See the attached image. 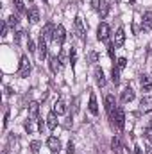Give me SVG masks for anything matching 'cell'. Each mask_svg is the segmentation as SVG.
<instances>
[{
    "label": "cell",
    "mask_w": 152,
    "mask_h": 154,
    "mask_svg": "<svg viewBox=\"0 0 152 154\" xmlns=\"http://www.w3.org/2000/svg\"><path fill=\"white\" fill-rule=\"evenodd\" d=\"M88 61H90V63H97V61H99V54L91 50V52L88 54Z\"/></svg>",
    "instance_id": "28"
},
{
    "label": "cell",
    "mask_w": 152,
    "mask_h": 154,
    "mask_svg": "<svg viewBox=\"0 0 152 154\" xmlns=\"http://www.w3.org/2000/svg\"><path fill=\"white\" fill-rule=\"evenodd\" d=\"M113 43H114V47H122V45L125 43V31H123L122 27L114 32V41Z\"/></svg>",
    "instance_id": "15"
},
{
    "label": "cell",
    "mask_w": 152,
    "mask_h": 154,
    "mask_svg": "<svg viewBox=\"0 0 152 154\" xmlns=\"http://www.w3.org/2000/svg\"><path fill=\"white\" fill-rule=\"evenodd\" d=\"M134 97H136V93H134V90L132 88H125L123 91H122V97H120V100L123 102V104H127V102H132L134 100Z\"/></svg>",
    "instance_id": "10"
},
{
    "label": "cell",
    "mask_w": 152,
    "mask_h": 154,
    "mask_svg": "<svg viewBox=\"0 0 152 154\" xmlns=\"http://www.w3.org/2000/svg\"><path fill=\"white\" fill-rule=\"evenodd\" d=\"M104 106H106V111H108V115L111 118L114 115V111H116V99H114V95H106Z\"/></svg>",
    "instance_id": "4"
},
{
    "label": "cell",
    "mask_w": 152,
    "mask_h": 154,
    "mask_svg": "<svg viewBox=\"0 0 152 154\" xmlns=\"http://www.w3.org/2000/svg\"><path fill=\"white\" fill-rule=\"evenodd\" d=\"M65 39H66V31H65V27H63V25H57L56 31H54V41L61 47V45L65 43Z\"/></svg>",
    "instance_id": "6"
},
{
    "label": "cell",
    "mask_w": 152,
    "mask_h": 154,
    "mask_svg": "<svg viewBox=\"0 0 152 154\" xmlns=\"http://www.w3.org/2000/svg\"><path fill=\"white\" fill-rule=\"evenodd\" d=\"M75 59H77L75 48H72V50H70V65H72V66H74V65H75Z\"/></svg>",
    "instance_id": "30"
},
{
    "label": "cell",
    "mask_w": 152,
    "mask_h": 154,
    "mask_svg": "<svg viewBox=\"0 0 152 154\" xmlns=\"http://www.w3.org/2000/svg\"><path fill=\"white\" fill-rule=\"evenodd\" d=\"M111 147H113V151L116 154L123 152V147H122V143H120V140H118V138H113V140H111Z\"/></svg>",
    "instance_id": "23"
},
{
    "label": "cell",
    "mask_w": 152,
    "mask_h": 154,
    "mask_svg": "<svg viewBox=\"0 0 152 154\" xmlns=\"http://www.w3.org/2000/svg\"><path fill=\"white\" fill-rule=\"evenodd\" d=\"M7 120H9V111H5L4 115V127H7Z\"/></svg>",
    "instance_id": "37"
},
{
    "label": "cell",
    "mask_w": 152,
    "mask_h": 154,
    "mask_svg": "<svg viewBox=\"0 0 152 154\" xmlns=\"http://www.w3.org/2000/svg\"><path fill=\"white\" fill-rule=\"evenodd\" d=\"M47 147H48L52 152H59V151H61V140L56 138V136H48V138H47Z\"/></svg>",
    "instance_id": "7"
},
{
    "label": "cell",
    "mask_w": 152,
    "mask_h": 154,
    "mask_svg": "<svg viewBox=\"0 0 152 154\" xmlns=\"http://www.w3.org/2000/svg\"><path fill=\"white\" fill-rule=\"evenodd\" d=\"M48 66H50L52 74H57L59 68H61V59L57 56H48Z\"/></svg>",
    "instance_id": "9"
},
{
    "label": "cell",
    "mask_w": 152,
    "mask_h": 154,
    "mask_svg": "<svg viewBox=\"0 0 152 154\" xmlns=\"http://www.w3.org/2000/svg\"><path fill=\"white\" fill-rule=\"evenodd\" d=\"M27 18H29L31 23H38L39 22V9L36 5H31V9H29V13H27Z\"/></svg>",
    "instance_id": "13"
},
{
    "label": "cell",
    "mask_w": 152,
    "mask_h": 154,
    "mask_svg": "<svg viewBox=\"0 0 152 154\" xmlns=\"http://www.w3.org/2000/svg\"><path fill=\"white\" fill-rule=\"evenodd\" d=\"M91 5H93V9L100 11V0H91Z\"/></svg>",
    "instance_id": "35"
},
{
    "label": "cell",
    "mask_w": 152,
    "mask_h": 154,
    "mask_svg": "<svg viewBox=\"0 0 152 154\" xmlns=\"http://www.w3.org/2000/svg\"><path fill=\"white\" fill-rule=\"evenodd\" d=\"M129 2H131V4H134V2H136V0H129Z\"/></svg>",
    "instance_id": "40"
},
{
    "label": "cell",
    "mask_w": 152,
    "mask_h": 154,
    "mask_svg": "<svg viewBox=\"0 0 152 154\" xmlns=\"http://www.w3.org/2000/svg\"><path fill=\"white\" fill-rule=\"evenodd\" d=\"M116 66H118L120 70H123V68L127 66V59H125V57H120V59L116 61Z\"/></svg>",
    "instance_id": "29"
},
{
    "label": "cell",
    "mask_w": 152,
    "mask_h": 154,
    "mask_svg": "<svg viewBox=\"0 0 152 154\" xmlns=\"http://www.w3.org/2000/svg\"><path fill=\"white\" fill-rule=\"evenodd\" d=\"M140 84H141V90H143V91H150L152 90V79L150 77L143 75L140 79Z\"/></svg>",
    "instance_id": "19"
},
{
    "label": "cell",
    "mask_w": 152,
    "mask_h": 154,
    "mask_svg": "<svg viewBox=\"0 0 152 154\" xmlns=\"http://www.w3.org/2000/svg\"><path fill=\"white\" fill-rule=\"evenodd\" d=\"M134 152H136V154H143V152H141V149H140V147H134Z\"/></svg>",
    "instance_id": "39"
},
{
    "label": "cell",
    "mask_w": 152,
    "mask_h": 154,
    "mask_svg": "<svg viewBox=\"0 0 152 154\" xmlns=\"http://www.w3.org/2000/svg\"><path fill=\"white\" fill-rule=\"evenodd\" d=\"M54 31H56V27H54L52 23H47V25L41 29V34H39V36H43L47 41H50V39H54Z\"/></svg>",
    "instance_id": "11"
},
{
    "label": "cell",
    "mask_w": 152,
    "mask_h": 154,
    "mask_svg": "<svg viewBox=\"0 0 152 154\" xmlns=\"http://www.w3.org/2000/svg\"><path fill=\"white\" fill-rule=\"evenodd\" d=\"M31 151H32V154L39 152V142L38 140H32V142H31Z\"/></svg>",
    "instance_id": "27"
},
{
    "label": "cell",
    "mask_w": 152,
    "mask_h": 154,
    "mask_svg": "<svg viewBox=\"0 0 152 154\" xmlns=\"http://www.w3.org/2000/svg\"><path fill=\"white\" fill-rule=\"evenodd\" d=\"M38 113H39V104L31 102L29 104V118H38Z\"/></svg>",
    "instance_id": "21"
},
{
    "label": "cell",
    "mask_w": 152,
    "mask_h": 154,
    "mask_svg": "<svg viewBox=\"0 0 152 154\" xmlns=\"http://www.w3.org/2000/svg\"><path fill=\"white\" fill-rule=\"evenodd\" d=\"M141 29L143 31H150L152 29V13L150 11H147L143 14V18H141Z\"/></svg>",
    "instance_id": "14"
},
{
    "label": "cell",
    "mask_w": 152,
    "mask_h": 154,
    "mask_svg": "<svg viewBox=\"0 0 152 154\" xmlns=\"http://www.w3.org/2000/svg\"><path fill=\"white\" fill-rule=\"evenodd\" d=\"M66 152H68V154H74V152H75V145H74L72 142L68 143V147H66Z\"/></svg>",
    "instance_id": "34"
},
{
    "label": "cell",
    "mask_w": 152,
    "mask_h": 154,
    "mask_svg": "<svg viewBox=\"0 0 152 154\" xmlns=\"http://www.w3.org/2000/svg\"><path fill=\"white\" fill-rule=\"evenodd\" d=\"M111 120H113V124L116 125V129L118 131H122L123 129V125H125V111H123V108H116V111H114V115L111 116Z\"/></svg>",
    "instance_id": "1"
},
{
    "label": "cell",
    "mask_w": 152,
    "mask_h": 154,
    "mask_svg": "<svg viewBox=\"0 0 152 154\" xmlns=\"http://www.w3.org/2000/svg\"><path fill=\"white\" fill-rule=\"evenodd\" d=\"M32 122H34V120H29V122L25 124V129H27V133H32V131H34V125H32Z\"/></svg>",
    "instance_id": "32"
},
{
    "label": "cell",
    "mask_w": 152,
    "mask_h": 154,
    "mask_svg": "<svg viewBox=\"0 0 152 154\" xmlns=\"http://www.w3.org/2000/svg\"><path fill=\"white\" fill-rule=\"evenodd\" d=\"M111 79H113L114 86L120 84V68H118V66H113V70H111Z\"/></svg>",
    "instance_id": "24"
},
{
    "label": "cell",
    "mask_w": 152,
    "mask_h": 154,
    "mask_svg": "<svg viewBox=\"0 0 152 154\" xmlns=\"http://www.w3.org/2000/svg\"><path fill=\"white\" fill-rule=\"evenodd\" d=\"M4 154H7V152H4Z\"/></svg>",
    "instance_id": "41"
},
{
    "label": "cell",
    "mask_w": 152,
    "mask_h": 154,
    "mask_svg": "<svg viewBox=\"0 0 152 154\" xmlns=\"http://www.w3.org/2000/svg\"><path fill=\"white\" fill-rule=\"evenodd\" d=\"M108 13H109V4H108V2H104V4H102V9H100V16H102V18H106V16H108Z\"/></svg>",
    "instance_id": "26"
},
{
    "label": "cell",
    "mask_w": 152,
    "mask_h": 154,
    "mask_svg": "<svg viewBox=\"0 0 152 154\" xmlns=\"http://www.w3.org/2000/svg\"><path fill=\"white\" fill-rule=\"evenodd\" d=\"M95 81H97V84L100 86V88H104L106 86V77H104V72H102V68H99V66H95Z\"/></svg>",
    "instance_id": "17"
},
{
    "label": "cell",
    "mask_w": 152,
    "mask_h": 154,
    "mask_svg": "<svg viewBox=\"0 0 152 154\" xmlns=\"http://www.w3.org/2000/svg\"><path fill=\"white\" fill-rule=\"evenodd\" d=\"M109 34H111V29H109V25L104 22V23H100L99 25V29H97V38L99 41H108L109 39Z\"/></svg>",
    "instance_id": "3"
},
{
    "label": "cell",
    "mask_w": 152,
    "mask_h": 154,
    "mask_svg": "<svg viewBox=\"0 0 152 154\" xmlns=\"http://www.w3.org/2000/svg\"><path fill=\"white\" fill-rule=\"evenodd\" d=\"M47 127H48V129H56V127H57V116H56L54 111L48 113V116H47Z\"/></svg>",
    "instance_id": "20"
},
{
    "label": "cell",
    "mask_w": 152,
    "mask_h": 154,
    "mask_svg": "<svg viewBox=\"0 0 152 154\" xmlns=\"http://www.w3.org/2000/svg\"><path fill=\"white\" fill-rule=\"evenodd\" d=\"M31 70H32V66H31L29 57H27V56H22V59H20V68H18V75L20 77H29Z\"/></svg>",
    "instance_id": "2"
},
{
    "label": "cell",
    "mask_w": 152,
    "mask_h": 154,
    "mask_svg": "<svg viewBox=\"0 0 152 154\" xmlns=\"http://www.w3.org/2000/svg\"><path fill=\"white\" fill-rule=\"evenodd\" d=\"M145 138L147 140H152V127H147L145 129Z\"/></svg>",
    "instance_id": "36"
},
{
    "label": "cell",
    "mask_w": 152,
    "mask_h": 154,
    "mask_svg": "<svg viewBox=\"0 0 152 154\" xmlns=\"http://www.w3.org/2000/svg\"><path fill=\"white\" fill-rule=\"evenodd\" d=\"M25 32H22V31H18V32H14V43H20V39L23 36Z\"/></svg>",
    "instance_id": "33"
},
{
    "label": "cell",
    "mask_w": 152,
    "mask_h": 154,
    "mask_svg": "<svg viewBox=\"0 0 152 154\" xmlns=\"http://www.w3.org/2000/svg\"><path fill=\"white\" fill-rule=\"evenodd\" d=\"M7 27H9L7 23H4V25H2V36H5V34H7Z\"/></svg>",
    "instance_id": "38"
},
{
    "label": "cell",
    "mask_w": 152,
    "mask_h": 154,
    "mask_svg": "<svg viewBox=\"0 0 152 154\" xmlns=\"http://www.w3.org/2000/svg\"><path fill=\"white\" fill-rule=\"evenodd\" d=\"M88 109H90V113L91 115H99V104H97V97H95V93H91L90 95V102H88Z\"/></svg>",
    "instance_id": "12"
},
{
    "label": "cell",
    "mask_w": 152,
    "mask_h": 154,
    "mask_svg": "<svg viewBox=\"0 0 152 154\" xmlns=\"http://www.w3.org/2000/svg\"><path fill=\"white\" fill-rule=\"evenodd\" d=\"M74 25H75V32H77V36H79L81 39L86 38V29H84V23H82L81 16H75V20H74Z\"/></svg>",
    "instance_id": "8"
},
{
    "label": "cell",
    "mask_w": 152,
    "mask_h": 154,
    "mask_svg": "<svg viewBox=\"0 0 152 154\" xmlns=\"http://www.w3.org/2000/svg\"><path fill=\"white\" fill-rule=\"evenodd\" d=\"M18 23H20V20H18V16H16V14H11V16L7 18V25H9V27H13V29H14V27H18Z\"/></svg>",
    "instance_id": "25"
},
{
    "label": "cell",
    "mask_w": 152,
    "mask_h": 154,
    "mask_svg": "<svg viewBox=\"0 0 152 154\" xmlns=\"http://www.w3.org/2000/svg\"><path fill=\"white\" fill-rule=\"evenodd\" d=\"M13 4H14V9L20 13V14H27L29 11L25 9V4H23V0H13Z\"/></svg>",
    "instance_id": "22"
},
{
    "label": "cell",
    "mask_w": 152,
    "mask_h": 154,
    "mask_svg": "<svg viewBox=\"0 0 152 154\" xmlns=\"http://www.w3.org/2000/svg\"><path fill=\"white\" fill-rule=\"evenodd\" d=\"M140 109H141L143 113L152 111V97H143V99L140 100Z\"/></svg>",
    "instance_id": "16"
},
{
    "label": "cell",
    "mask_w": 152,
    "mask_h": 154,
    "mask_svg": "<svg viewBox=\"0 0 152 154\" xmlns=\"http://www.w3.org/2000/svg\"><path fill=\"white\" fill-rule=\"evenodd\" d=\"M27 48H29V52H34V50H36V45H34V41L31 38L27 39Z\"/></svg>",
    "instance_id": "31"
},
{
    "label": "cell",
    "mask_w": 152,
    "mask_h": 154,
    "mask_svg": "<svg viewBox=\"0 0 152 154\" xmlns=\"http://www.w3.org/2000/svg\"><path fill=\"white\" fill-rule=\"evenodd\" d=\"M54 113H56V115H65V113H66V104H65V100H56V104H54Z\"/></svg>",
    "instance_id": "18"
},
{
    "label": "cell",
    "mask_w": 152,
    "mask_h": 154,
    "mask_svg": "<svg viewBox=\"0 0 152 154\" xmlns=\"http://www.w3.org/2000/svg\"><path fill=\"white\" fill-rule=\"evenodd\" d=\"M38 57L41 59V61L48 57V48H47V39L43 38V36H39V39H38Z\"/></svg>",
    "instance_id": "5"
}]
</instances>
